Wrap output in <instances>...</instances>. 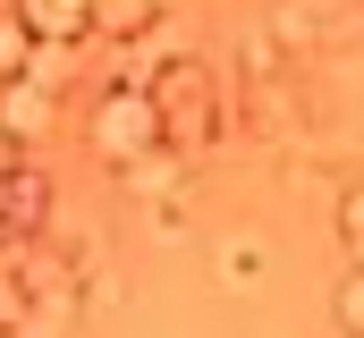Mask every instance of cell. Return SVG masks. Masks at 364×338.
<instances>
[{
  "label": "cell",
  "instance_id": "14",
  "mask_svg": "<svg viewBox=\"0 0 364 338\" xmlns=\"http://www.w3.org/2000/svg\"><path fill=\"white\" fill-rule=\"evenodd\" d=\"M339 246H348V262L364 271V178L339 186Z\"/></svg>",
  "mask_w": 364,
  "mask_h": 338
},
{
  "label": "cell",
  "instance_id": "15",
  "mask_svg": "<svg viewBox=\"0 0 364 338\" xmlns=\"http://www.w3.org/2000/svg\"><path fill=\"white\" fill-rule=\"evenodd\" d=\"M0 338H26V279L0 271Z\"/></svg>",
  "mask_w": 364,
  "mask_h": 338
},
{
  "label": "cell",
  "instance_id": "9",
  "mask_svg": "<svg viewBox=\"0 0 364 338\" xmlns=\"http://www.w3.org/2000/svg\"><path fill=\"white\" fill-rule=\"evenodd\" d=\"M0 127H9V144H34L43 127H51V93H34V84H0Z\"/></svg>",
  "mask_w": 364,
  "mask_h": 338
},
{
  "label": "cell",
  "instance_id": "6",
  "mask_svg": "<svg viewBox=\"0 0 364 338\" xmlns=\"http://www.w3.org/2000/svg\"><path fill=\"white\" fill-rule=\"evenodd\" d=\"M9 9L34 43H68V51L93 43V0H9Z\"/></svg>",
  "mask_w": 364,
  "mask_h": 338
},
{
  "label": "cell",
  "instance_id": "17",
  "mask_svg": "<svg viewBox=\"0 0 364 338\" xmlns=\"http://www.w3.org/2000/svg\"><path fill=\"white\" fill-rule=\"evenodd\" d=\"M0 169H17V144H9V127H0Z\"/></svg>",
  "mask_w": 364,
  "mask_h": 338
},
{
  "label": "cell",
  "instance_id": "7",
  "mask_svg": "<svg viewBox=\"0 0 364 338\" xmlns=\"http://www.w3.org/2000/svg\"><path fill=\"white\" fill-rule=\"evenodd\" d=\"M119 186H127V195H161V203H170V195H186V153H178V144H153V153H136V161L119 169Z\"/></svg>",
  "mask_w": 364,
  "mask_h": 338
},
{
  "label": "cell",
  "instance_id": "16",
  "mask_svg": "<svg viewBox=\"0 0 364 338\" xmlns=\"http://www.w3.org/2000/svg\"><path fill=\"white\" fill-rule=\"evenodd\" d=\"M153 229H161V237H178V229H186V195H170V203L153 212Z\"/></svg>",
  "mask_w": 364,
  "mask_h": 338
},
{
  "label": "cell",
  "instance_id": "11",
  "mask_svg": "<svg viewBox=\"0 0 364 338\" xmlns=\"http://www.w3.org/2000/svg\"><path fill=\"white\" fill-rule=\"evenodd\" d=\"M263 262H272L263 237H255V229H237V237L220 246V279H229V288H255V279H263Z\"/></svg>",
  "mask_w": 364,
  "mask_h": 338
},
{
  "label": "cell",
  "instance_id": "13",
  "mask_svg": "<svg viewBox=\"0 0 364 338\" xmlns=\"http://www.w3.org/2000/svg\"><path fill=\"white\" fill-rule=\"evenodd\" d=\"M331 322H339V338H364V271H348L331 288Z\"/></svg>",
  "mask_w": 364,
  "mask_h": 338
},
{
  "label": "cell",
  "instance_id": "4",
  "mask_svg": "<svg viewBox=\"0 0 364 338\" xmlns=\"http://www.w3.org/2000/svg\"><path fill=\"white\" fill-rule=\"evenodd\" d=\"M220 127H237V136H255V144H288V136H296V93H288V84H237V93L220 102Z\"/></svg>",
  "mask_w": 364,
  "mask_h": 338
},
{
  "label": "cell",
  "instance_id": "2",
  "mask_svg": "<svg viewBox=\"0 0 364 338\" xmlns=\"http://www.w3.org/2000/svg\"><path fill=\"white\" fill-rule=\"evenodd\" d=\"M85 144H93L110 169H127L136 153L161 144V110L144 102V84H110V93L93 102V110H85Z\"/></svg>",
  "mask_w": 364,
  "mask_h": 338
},
{
  "label": "cell",
  "instance_id": "3",
  "mask_svg": "<svg viewBox=\"0 0 364 338\" xmlns=\"http://www.w3.org/2000/svg\"><path fill=\"white\" fill-rule=\"evenodd\" d=\"M263 26L279 34V51H314V43H356L364 26L339 17V0H272Z\"/></svg>",
  "mask_w": 364,
  "mask_h": 338
},
{
  "label": "cell",
  "instance_id": "10",
  "mask_svg": "<svg viewBox=\"0 0 364 338\" xmlns=\"http://www.w3.org/2000/svg\"><path fill=\"white\" fill-rule=\"evenodd\" d=\"M279 68H288V51H279V34L255 17L246 34H237V84H279Z\"/></svg>",
  "mask_w": 364,
  "mask_h": 338
},
{
  "label": "cell",
  "instance_id": "8",
  "mask_svg": "<svg viewBox=\"0 0 364 338\" xmlns=\"http://www.w3.org/2000/svg\"><path fill=\"white\" fill-rule=\"evenodd\" d=\"M161 26V0H93V43H136V34H153Z\"/></svg>",
  "mask_w": 364,
  "mask_h": 338
},
{
  "label": "cell",
  "instance_id": "12",
  "mask_svg": "<svg viewBox=\"0 0 364 338\" xmlns=\"http://www.w3.org/2000/svg\"><path fill=\"white\" fill-rule=\"evenodd\" d=\"M26 60H34V34L17 26V9H0V84L26 77Z\"/></svg>",
  "mask_w": 364,
  "mask_h": 338
},
{
  "label": "cell",
  "instance_id": "5",
  "mask_svg": "<svg viewBox=\"0 0 364 338\" xmlns=\"http://www.w3.org/2000/svg\"><path fill=\"white\" fill-rule=\"evenodd\" d=\"M0 229L9 237H51V178L43 169H0Z\"/></svg>",
  "mask_w": 364,
  "mask_h": 338
},
{
  "label": "cell",
  "instance_id": "1",
  "mask_svg": "<svg viewBox=\"0 0 364 338\" xmlns=\"http://www.w3.org/2000/svg\"><path fill=\"white\" fill-rule=\"evenodd\" d=\"M136 84H144V102L161 110V144L195 153V144L220 136V102H229V93H220V77H212L203 51H161Z\"/></svg>",
  "mask_w": 364,
  "mask_h": 338
}]
</instances>
